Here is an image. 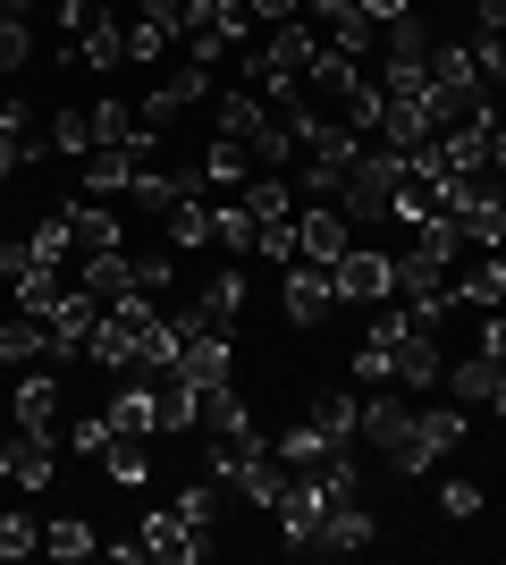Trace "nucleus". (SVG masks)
I'll list each match as a JSON object with an SVG mask.
<instances>
[{
	"mask_svg": "<svg viewBox=\"0 0 506 565\" xmlns=\"http://www.w3.org/2000/svg\"><path fill=\"white\" fill-rule=\"evenodd\" d=\"M397 169H406V152H388V143H363V152H355L346 186H337V212H346V228H372V220L397 212Z\"/></svg>",
	"mask_w": 506,
	"mask_h": 565,
	"instance_id": "nucleus-1",
	"label": "nucleus"
},
{
	"mask_svg": "<svg viewBox=\"0 0 506 565\" xmlns=\"http://www.w3.org/2000/svg\"><path fill=\"white\" fill-rule=\"evenodd\" d=\"M473 430H464V414L456 405H413V423H406V439L388 448V472H431L439 456H456Z\"/></svg>",
	"mask_w": 506,
	"mask_h": 565,
	"instance_id": "nucleus-2",
	"label": "nucleus"
},
{
	"mask_svg": "<svg viewBox=\"0 0 506 565\" xmlns=\"http://www.w3.org/2000/svg\"><path fill=\"white\" fill-rule=\"evenodd\" d=\"M439 212L456 220L464 245H498V236H506V194H498V178H448Z\"/></svg>",
	"mask_w": 506,
	"mask_h": 565,
	"instance_id": "nucleus-3",
	"label": "nucleus"
},
{
	"mask_svg": "<svg viewBox=\"0 0 506 565\" xmlns=\"http://www.w3.org/2000/svg\"><path fill=\"white\" fill-rule=\"evenodd\" d=\"M397 305H406L422 330H439V321H448V305H456V270L406 245V254H397Z\"/></svg>",
	"mask_w": 506,
	"mask_h": 565,
	"instance_id": "nucleus-4",
	"label": "nucleus"
},
{
	"mask_svg": "<svg viewBox=\"0 0 506 565\" xmlns=\"http://www.w3.org/2000/svg\"><path fill=\"white\" fill-rule=\"evenodd\" d=\"M330 287H337V305H388V296H397V254L346 245V254L330 262Z\"/></svg>",
	"mask_w": 506,
	"mask_h": 565,
	"instance_id": "nucleus-5",
	"label": "nucleus"
},
{
	"mask_svg": "<svg viewBox=\"0 0 506 565\" xmlns=\"http://www.w3.org/2000/svg\"><path fill=\"white\" fill-rule=\"evenodd\" d=\"M270 515H279V541H288V548H313L321 515H330V490H321V472H288V490L270 498Z\"/></svg>",
	"mask_w": 506,
	"mask_h": 565,
	"instance_id": "nucleus-6",
	"label": "nucleus"
},
{
	"mask_svg": "<svg viewBox=\"0 0 506 565\" xmlns=\"http://www.w3.org/2000/svg\"><path fill=\"white\" fill-rule=\"evenodd\" d=\"M94 330H101V296H85V287H76V296H60V305H51L43 354H51V363H76V354L94 347Z\"/></svg>",
	"mask_w": 506,
	"mask_h": 565,
	"instance_id": "nucleus-7",
	"label": "nucleus"
},
{
	"mask_svg": "<svg viewBox=\"0 0 506 565\" xmlns=\"http://www.w3.org/2000/svg\"><path fill=\"white\" fill-rule=\"evenodd\" d=\"M439 380H448V354H439V330H422V321H413V330L397 338L388 388H397V397H422V388H439Z\"/></svg>",
	"mask_w": 506,
	"mask_h": 565,
	"instance_id": "nucleus-8",
	"label": "nucleus"
},
{
	"mask_svg": "<svg viewBox=\"0 0 506 565\" xmlns=\"http://www.w3.org/2000/svg\"><path fill=\"white\" fill-rule=\"evenodd\" d=\"M279 312H288V330H321V321L337 312V287H330V270H321V262H304V270H295V262H288Z\"/></svg>",
	"mask_w": 506,
	"mask_h": 565,
	"instance_id": "nucleus-9",
	"label": "nucleus"
},
{
	"mask_svg": "<svg viewBox=\"0 0 506 565\" xmlns=\"http://www.w3.org/2000/svg\"><path fill=\"white\" fill-rule=\"evenodd\" d=\"M136 548H144V557H161V565H194V557H212V541H203V532H194L177 507H152L144 532H136Z\"/></svg>",
	"mask_w": 506,
	"mask_h": 565,
	"instance_id": "nucleus-10",
	"label": "nucleus"
},
{
	"mask_svg": "<svg viewBox=\"0 0 506 565\" xmlns=\"http://www.w3.org/2000/svg\"><path fill=\"white\" fill-rule=\"evenodd\" d=\"M346 245H355V228H346L337 203H304V212H295V262H321V270H330Z\"/></svg>",
	"mask_w": 506,
	"mask_h": 565,
	"instance_id": "nucleus-11",
	"label": "nucleus"
},
{
	"mask_svg": "<svg viewBox=\"0 0 506 565\" xmlns=\"http://www.w3.org/2000/svg\"><path fill=\"white\" fill-rule=\"evenodd\" d=\"M101 414H110V430H127V439H152V430H161V380H152V372L119 380Z\"/></svg>",
	"mask_w": 506,
	"mask_h": 565,
	"instance_id": "nucleus-12",
	"label": "nucleus"
},
{
	"mask_svg": "<svg viewBox=\"0 0 506 565\" xmlns=\"http://www.w3.org/2000/svg\"><path fill=\"white\" fill-rule=\"evenodd\" d=\"M0 456H9V490H25V498H43L60 472H51V439L43 430H18V439H0Z\"/></svg>",
	"mask_w": 506,
	"mask_h": 565,
	"instance_id": "nucleus-13",
	"label": "nucleus"
},
{
	"mask_svg": "<svg viewBox=\"0 0 506 565\" xmlns=\"http://www.w3.org/2000/svg\"><path fill=\"white\" fill-rule=\"evenodd\" d=\"M313 548H321V557H355V548H372V507H363V498L330 507V515H321V532H313Z\"/></svg>",
	"mask_w": 506,
	"mask_h": 565,
	"instance_id": "nucleus-14",
	"label": "nucleus"
},
{
	"mask_svg": "<svg viewBox=\"0 0 506 565\" xmlns=\"http://www.w3.org/2000/svg\"><path fill=\"white\" fill-rule=\"evenodd\" d=\"M456 296L473 312H498L506 305V262H498V245H473V262L456 270Z\"/></svg>",
	"mask_w": 506,
	"mask_h": 565,
	"instance_id": "nucleus-15",
	"label": "nucleus"
},
{
	"mask_svg": "<svg viewBox=\"0 0 506 565\" xmlns=\"http://www.w3.org/2000/svg\"><path fill=\"white\" fill-rule=\"evenodd\" d=\"M119 60H127V25L110 18V9H94V18H85V34H76V68L119 76Z\"/></svg>",
	"mask_w": 506,
	"mask_h": 565,
	"instance_id": "nucleus-16",
	"label": "nucleus"
},
{
	"mask_svg": "<svg viewBox=\"0 0 506 565\" xmlns=\"http://www.w3.org/2000/svg\"><path fill=\"white\" fill-rule=\"evenodd\" d=\"M60 405H68V397H60V380H51V372H25L18 397H9V414H18V430H43V439H51Z\"/></svg>",
	"mask_w": 506,
	"mask_h": 565,
	"instance_id": "nucleus-17",
	"label": "nucleus"
},
{
	"mask_svg": "<svg viewBox=\"0 0 506 565\" xmlns=\"http://www.w3.org/2000/svg\"><path fill=\"white\" fill-rule=\"evenodd\" d=\"M161 236H169V254H203V245H212V203H203V194H177L161 212Z\"/></svg>",
	"mask_w": 506,
	"mask_h": 565,
	"instance_id": "nucleus-18",
	"label": "nucleus"
},
{
	"mask_svg": "<svg viewBox=\"0 0 506 565\" xmlns=\"http://www.w3.org/2000/svg\"><path fill=\"white\" fill-rule=\"evenodd\" d=\"M68 228H76V254H110V245H119V212H110L101 194H76Z\"/></svg>",
	"mask_w": 506,
	"mask_h": 565,
	"instance_id": "nucleus-19",
	"label": "nucleus"
},
{
	"mask_svg": "<svg viewBox=\"0 0 506 565\" xmlns=\"http://www.w3.org/2000/svg\"><path fill=\"white\" fill-rule=\"evenodd\" d=\"M136 161H144V152H127V143H94V152H85V194H101V203H110V194H127Z\"/></svg>",
	"mask_w": 506,
	"mask_h": 565,
	"instance_id": "nucleus-20",
	"label": "nucleus"
},
{
	"mask_svg": "<svg viewBox=\"0 0 506 565\" xmlns=\"http://www.w3.org/2000/svg\"><path fill=\"white\" fill-rule=\"evenodd\" d=\"M203 430H212V439H254V405H245L228 380H212V388H203Z\"/></svg>",
	"mask_w": 506,
	"mask_h": 565,
	"instance_id": "nucleus-21",
	"label": "nucleus"
},
{
	"mask_svg": "<svg viewBox=\"0 0 506 565\" xmlns=\"http://www.w3.org/2000/svg\"><path fill=\"white\" fill-rule=\"evenodd\" d=\"M237 203L254 212V228H262V220H295V212H304V194H295L288 178H270V169H262V178H245Z\"/></svg>",
	"mask_w": 506,
	"mask_h": 565,
	"instance_id": "nucleus-22",
	"label": "nucleus"
},
{
	"mask_svg": "<svg viewBox=\"0 0 506 565\" xmlns=\"http://www.w3.org/2000/svg\"><path fill=\"white\" fill-rule=\"evenodd\" d=\"M363 85V60H346V51H330L321 43L313 60H304V94H330V102H346Z\"/></svg>",
	"mask_w": 506,
	"mask_h": 565,
	"instance_id": "nucleus-23",
	"label": "nucleus"
},
{
	"mask_svg": "<svg viewBox=\"0 0 506 565\" xmlns=\"http://www.w3.org/2000/svg\"><path fill=\"white\" fill-rule=\"evenodd\" d=\"M177 372H186L194 388H212V380H228V330H194L186 347H177Z\"/></svg>",
	"mask_w": 506,
	"mask_h": 565,
	"instance_id": "nucleus-24",
	"label": "nucleus"
},
{
	"mask_svg": "<svg viewBox=\"0 0 506 565\" xmlns=\"http://www.w3.org/2000/svg\"><path fill=\"white\" fill-rule=\"evenodd\" d=\"M270 448H279V465H288V472H313L321 456L337 448V439H330V430L313 423V414H304V423H295V430H279V439H270ZM346 448H355V439H346Z\"/></svg>",
	"mask_w": 506,
	"mask_h": 565,
	"instance_id": "nucleus-25",
	"label": "nucleus"
},
{
	"mask_svg": "<svg viewBox=\"0 0 506 565\" xmlns=\"http://www.w3.org/2000/svg\"><path fill=\"white\" fill-rule=\"evenodd\" d=\"M194 178H203V186H212V194H237L245 178H254V161H245V143L212 136V152H203V161H194Z\"/></svg>",
	"mask_w": 506,
	"mask_h": 565,
	"instance_id": "nucleus-26",
	"label": "nucleus"
},
{
	"mask_svg": "<svg viewBox=\"0 0 506 565\" xmlns=\"http://www.w3.org/2000/svg\"><path fill=\"white\" fill-rule=\"evenodd\" d=\"M194 305H203V321H212V330H237V312H245V270H212Z\"/></svg>",
	"mask_w": 506,
	"mask_h": 565,
	"instance_id": "nucleus-27",
	"label": "nucleus"
},
{
	"mask_svg": "<svg viewBox=\"0 0 506 565\" xmlns=\"http://www.w3.org/2000/svg\"><path fill=\"white\" fill-rule=\"evenodd\" d=\"M498 372H506L498 354H482V347H473V354H464V363H456V372H448V388H456V405H489V397H498Z\"/></svg>",
	"mask_w": 506,
	"mask_h": 565,
	"instance_id": "nucleus-28",
	"label": "nucleus"
},
{
	"mask_svg": "<svg viewBox=\"0 0 506 565\" xmlns=\"http://www.w3.org/2000/svg\"><path fill=\"white\" fill-rule=\"evenodd\" d=\"M127 287H136V262L110 245V254H85V296H101V305H119Z\"/></svg>",
	"mask_w": 506,
	"mask_h": 565,
	"instance_id": "nucleus-29",
	"label": "nucleus"
},
{
	"mask_svg": "<svg viewBox=\"0 0 506 565\" xmlns=\"http://www.w3.org/2000/svg\"><path fill=\"white\" fill-rule=\"evenodd\" d=\"M203 423V388L186 372H161V430H194Z\"/></svg>",
	"mask_w": 506,
	"mask_h": 565,
	"instance_id": "nucleus-30",
	"label": "nucleus"
},
{
	"mask_svg": "<svg viewBox=\"0 0 506 565\" xmlns=\"http://www.w3.org/2000/svg\"><path fill=\"white\" fill-rule=\"evenodd\" d=\"M262 110H270V102H262V85H237V94H219V136H228V143H245L254 127H262Z\"/></svg>",
	"mask_w": 506,
	"mask_h": 565,
	"instance_id": "nucleus-31",
	"label": "nucleus"
},
{
	"mask_svg": "<svg viewBox=\"0 0 506 565\" xmlns=\"http://www.w3.org/2000/svg\"><path fill=\"white\" fill-rule=\"evenodd\" d=\"M245 161H254V169H279V161H295V136H288V118H279V110H262V127L245 136Z\"/></svg>",
	"mask_w": 506,
	"mask_h": 565,
	"instance_id": "nucleus-32",
	"label": "nucleus"
},
{
	"mask_svg": "<svg viewBox=\"0 0 506 565\" xmlns=\"http://www.w3.org/2000/svg\"><path fill=\"white\" fill-rule=\"evenodd\" d=\"M346 169H355V161H330V152H304V169H295V194H304V203H337V186H346Z\"/></svg>",
	"mask_w": 506,
	"mask_h": 565,
	"instance_id": "nucleus-33",
	"label": "nucleus"
},
{
	"mask_svg": "<svg viewBox=\"0 0 506 565\" xmlns=\"http://www.w3.org/2000/svg\"><path fill=\"white\" fill-rule=\"evenodd\" d=\"M431 25H422V9H413V18H397V25H380V51L388 60H422V68H431Z\"/></svg>",
	"mask_w": 506,
	"mask_h": 565,
	"instance_id": "nucleus-34",
	"label": "nucleus"
},
{
	"mask_svg": "<svg viewBox=\"0 0 506 565\" xmlns=\"http://www.w3.org/2000/svg\"><path fill=\"white\" fill-rule=\"evenodd\" d=\"M68 287H60V270L51 262H25V279H18V312H34V321H51V305H60Z\"/></svg>",
	"mask_w": 506,
	"mask_h": 565,
	"instance_id": "nucleus-35",
	"label": "nucleus"
},
{
	"mask_svg": "<svg viewBox=\"0 0 506 565\" xmlns=\"http://www.w3.org/2000/svg\"><path fill=\"white\" fill-rule=\"evenodd\" d=\"M101 472H110V481H119V490H144L152 481V465H144V439H110V448H101Z\"/></svg>",
	"mask_w": 506,
	"mask_h": 565,
	"instance_id": "nucleus-36",
	"label": "nucleus"
},
{
	"mask_svg": "<svg viewBox=\"0 0 506 565\" xmlns=\"http://www.w3.org/2000/svg\"><path fill=\"white\" fill-rule=\"evenodd\" d=\"M212 245L219 254H254V212L245 203H212Z\"/></svg>",
	"mask_w": 506,
	"mask_h": 565,
	"instance_id": "nucleus-37",
	"label": "nucleus"
},
{
	"mask_svg": "<svg viewBox=\"0 0 506 565\" xmlns=\"http://www.w3.org/2000/svg\"><path fill=\"white\" fill-rule=\"evenodd\" d=\"M51 152H76V161H85V152H94V110H51Z\"/></svg>",
	"mask_w": 506,
	"mask_h": 565,
	"instance_id": "nucleus-38",
	"label": "nucleus"
},
{
	"mask_svg": "<svg viewBox=\"0 0 506 565\" xmlns=\"http://www.w3.org/2000/svg\"><path fill=\"white\" fill-rule=\"evenodd\" d=\"M25 254H34V262H51V270H60V262H68V254H76V228H68V212H51V220H43V228L25 236Z\"/></svg>",
	"mask_w": 506,
	"mask_h": 565,
	"instance_id": "nucleus-39",
	"label": "nucleus"
},
{
	"mask_svg": "<svg viewBox=\"0 0 506 565\" xmlns=\"http://www.w3.org/2000/svg\"><path fill=\"white\" fill-rule=\"evenodd\" d=\"M219 498H228V490H219V481H186V490L169 498V507H177V515H186L194 532H212V523H219Z\"/></svg>",
	"mask_w": 506,
	"mask_h": 565,
	"instance_id": "nucleus-40",
	"label": "nucleus"
},
{
	"mask_svg": "<svg viewBox=\"0 0 506 565\" xmlns=\"http://www.w3.org/2000/svg\"><path fill=\"white\" fill-rule=\"evenodd\" d=\"M34 354H43V321H34V312L0 321V363H34Z\"/></svg>",
	"mask_w": 506,
	"mask_h": 565,
	"instance_id": "nucleus-41",
	"label": "nucleus"
},
{
	"mask_svg": "<svg viewBox=\"0 0 506 565\" xmlns=\"http://www.w3.org/2000/svg\"><path fill=\"white\" fill-rule=\"evenodd\" d=\"M473 60H482V94L506 102V34H489V25H482V34H473Z\"/></svg>",
	"mask_w": 506,
	"mask_h": 565,
	"instance_id": "nucleus-42",
	"label": "nucleus"
},
{
	"mask_svg": "<svg viewBox=\"0 0 506 565\" xmlns=\"http://www.w3.org/2000/svg\"><path fill=\"white\" fill-rule=\"evenodd\" d=\"M43 548H51V557H94V523H85V515H60V523H51V532H43Z\"/></svg>",
	"mask_w": 506,
	"mask_h": 565,
	"instance_id": "nucleus-43",
	"label": "nucleus"
},
{
	"mask_svg": "<svg viewBox=\"0 0 506 565\" xmlns=\"http://www.w3.org/2000/svg\"><path fill=\"white\" fill-rule=\"evenodd\" d=\"M25 548H43V532H34V515H18V507H0V565H18Z\"/></svg>",
	"mask_w": 506,
	"mask_h": 565,
	"instance_id": "nucleus-44",
	"label": "nucleus"
},
{
	"mask_svg": "<svg viewBox=\"0 0 506 565\" xmlns=\"http://www.w3.org/2000/svg\"><path fill=\"white\" fill-rule=\"evenodd\" d=\"M254 254H262L270 270H288L295 262V220H262V228H254Z\"/></svg>",
	"mask_w": 506,
	"mask_h": 565,
	"instance_id": "nucleus-45",
	"label": "nucleus"
},
{
	"mask_svg": "<svg viewBox=\"0 0 506 565\" xmlns=\"http://www.w3.org/2000/svg\"><path fill=\"white\" fill-rule=\"evenodd\" d=\"M25 60H34V25H25V18H0V76H18Z\"/></svg>",
	"mask_w": 506,
	"mask_h": 565,
	"instance_id": "nucleus-46",
	"label": "nucleus"
},
{
	"mask_svg": "<svg viewBox=\"0 0 506 565\" xmlns=\"http://www.w3.org/2000/svg\"><path fill=\"white\" fill-rule=\"evenodd\" d=\"M439 515H448V523H473V515H482V490H473V481H439Z\"/></svg>",
	"mask_w": 506,
	"mask_h": 565,
	"instance_id": "nucleus-47",
	"label": "nucleus"
},
{
	"mask_svg": "<svg viewBox=\"0 0 506 565\" xmlns=\"http://www.w3.org/2000/svg\"><path fill=\"white\" fill-rule=\"evenodd\" d=\"M110 439H119V430H110V414H85V423H68V448H76V456H101Z\"/></svg>",
	"mask_w": 506,
	"mask_h": 565,
	"instance_id": "nucleus-48",
	"label": "nucleus"
},
{
	"mask_svg": "<svg viewBox=\"0 0 506 565\" xmlns=\"http://www.w3.org/2000/svg\"><path fill=\"white\" fill-rule=\"evenodd\" d=\"M169 279H177V254H169V245L161 254H136V287H144V296H161Z\"/></svg>",
	"mask_w": 506,
	"mask_h": 565,
	"instance_id": "nucleus-49",
	"label": "nucleus"
},
{
	"mask_svg": "<svg viewBox=\"0 0 506 565\" xmlns=\"http://www.w3.org/2000/svg\"><path fill=\"white\" fill-rule=\"evenodd\" d=\"M254 9V25H288V18H304V0H245Z\"/></svg>",
	"mask_w": 506,
	"mask_h": 565,
	"instance_id": "nucleus-50",
	"label": "nucleus"
},
{
	"mask_svg": "<svg viewBox=\"0 0 506 565\" xmlns=\"http://www.w3.org/2000/svg\"><path fill=\"white\" fill-rule=\"evenodd\" d=\"M355 9H363V18H372V25H397V18H413L422 0H355Z\"/></svg>",
	"mask_w": 506,
	"mask_h": 565,
	"instance_id": "nucleus-51",
	"label": "nucleus"
},
{
	"mask_svg": "<svg viewBox=\"0 0 506 565\" xmlns=\"http://www.w3.org/2000/svg\"><path fill=\"white\" fill-rule=\"evenodd\" d=\"M304 18H313V25H337V18H355V0H304Z\"/></svg>",
	"mask_w": 506,
	"mask_h": 565,
	"instance_id": "nucleus-52",
	"label": "nucleus"
},
{
	"mask_svg": "<svg viewBox=\"0 0 506 565\" xmlns=\"http://www.w3.org/2000/svg\"><path fill=\"white\" fill-rule=\"evenodd\" d=\"M25 161H34V143H25V136H0V178H9V169H25Z\"/></svg>",
	"mask_w": 506,
	"mask_h": 565,
	"instance_id": "nucleus-53",
	"label": "nucleus"
},
{
	"mask_svg": "<svg viewBox=\"0 0 506 565\" xmlns=\"http://www.w3.org/2000/svg\"><path fill=\"white\" fill-rule=\"evenodd\" d=\"M473 18H482L489 34H506V0H473Z\"/></svg>",
	"mask_w": 506,
	"mask_h": 565,
	"instance_id": "nucleus-54",
	"label": "nucleus"
},
{
	"mask_svg": "<svg viewBox=\"0 0 506 565\" xmlns=\"http://www.w3.org/2000/svg\"><path fill=\"white\" fill-rule=\"evenodd\" d=\"M489 414H498V423H506V372H498V397H489Z\"/></svg>",
	"mask_w": 506,
	"mask_h": 565,
	"instance_id": "nucleus-55",
	"label": "nucleus"
},
{
	"mask_svg": "<svg viewBox=\"0 0 506 565\" xmlns=\"http://www.w3.org/2000/svg\"><path fill=\"white\" fill-rule=\"evenodd\" d=\"M0 18H25V0H0Z\"/></svg>",
	"mask_w": 506,
	"mask_h": 565,
	"instance_id": "nucleus-56",
	"label": "nucleus"
},
{
	"mask_svg": "<svg viewBox=\"0 0 506 565\" xmlns=\"http://www.w3.org/2000/svg\"><path fill=\"white\" fill-rule=\"evenodd\" d=\"M0 498H9V456H0Z\"/></svg>",
	"mask_w": 506,
	"mask_h": 565,
	"instance_id": "nucleus-57",
	"label": "nucleus"
}]
</instances>
